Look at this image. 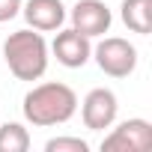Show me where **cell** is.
<instances>
[{
  "label": "cell",
  "mask_w": 152,
  "mask_h": 152,
  "mask_svg": "<svg viewBox=\"0 0 152 152\" xmlns=\"http://www.w3.org/2000/svg\"><path fill=\"white\" fill-rule=\"evenodd\" d=\"M3 60L18 81H39L48 69V42L39 30H15L3 42Z\"/></svg>",
  "instance_id": "cell-2"
},
{
  "label": "cell",
  "mask_w": 152,
  "mask_h": 152,
  "mask_svg": "<svg viewBox=\"0 0 152 152\" xmlns=\"http://www.w3.org/2000/svg\"><path fill=\"white\" fill-rule=\"evenodd\" d=\"M21 15L39 33H54L66 24L63 0H27V3H21Z\"/></svg>",
  "instance_id": "cell-8"
},
{
  "label": "cell",
  "mask_w": 152,
  "mask_h": 152,
  "mask_svg": "<svg viewBox=\"0 0 152 152\" xmlns=\"http://www.w3.org/2000/svg\"><path fill=\"white\" fill-rule=\"evenodd\" d=\"M51 51H54L57 63L66 66V69H81V66H87L90 57H93V45H90V39H87L84 33H78L75 27H69V30H57Z\"/></svg>",
  "instance_id": "cell-7"
},
{
  "label": "cell",
  "mask_w": 152,
  "mask_h": 152,
  "mask_svg": "<svg viewBox=\"0 0 152 152\" xmlns=\"http://www.w3.org/2000/svg\"><path fill=\"white\" fill-rule=\"evenodd\" d=\"M119 15L131 33H140V36L152 33V0H122Z\"/></svg>",
  "instance_id": "cell-9"
},
{
  "label": "cell",
  "mask_w": 152,
  "mask_h": 152,
  "mask_svg": "<svg viewBox=\"0 0 152 152\" xmlns=\"http://www.w3.org/2000/svg\"><path fill=\"white\" fill-rule=\"evenodd\" d=\"M93 57H96L99 69L110 78H128L137 69V48L122 36H104L93 48Z\"/></svg>",
  "instance_id": "cell-3"
},
{
  "label": "cell",
  "mask_w": 152,
  "mask_h": 152,
  "mask_svg": "<svg viewBox=\"0 0 152 152\" xmlns=\"http://www.w3.org/2000/svg\"><path fill=\"white\" fill-rule=\"evenodd\" d=\"M30 134L21 122H3L0 125V152H27Z\"/></svg>",
  "instance_id": "cell-10"
},
{
  "label": "cell",
  "mask_w": 152,
  "mask_h": 152,
  "mask_svg": "<svg viewBox=\"0 0 152 152\" xmlns=\"http://www.w3.org/2000/svg\"><path fill=\"white\" fill-rule=\"evenodd\" d=\"M75 110H78V96L69 84L60 81H45L24 96V119L36 128L63 125L75 116Z\"/></svg>",
  "instance_id": "cell-1"
},
{
  "label": "cell",
  "mask_w": 152,
  "mask_h": 152,
  "mask_svg": "<svg viewBox=\"0 0 152 152\" xmlns=\"http://www.w3.org/2000/svg\"><path fill=\"white\" fill-rule=\"evenodd\" d=\"M90 143L81 137H54L45 143V152H87Z\"/></svg>",
  "instance_id": "cell-11"
},
{
  "label": "cell",
  "mask_w": 152,
  "mask_h": 152,
  "mask_svg": "<svg viewBox=\"0 0 152 152\" xmlns=\"http://www.w3.org/2000/svg\"><path fill=\"white\" fill-rule=\"evenodd\" d=\"M104 152H149L152 149V122L149 119H125L119 122L104 140H102Z\"/></svg>",
  "instance_id": "cell-4"
},
{
  "label": "cell",
  "mask_w": 152,
  "mask_h": 152,
  "mask_svg": "<svg viewBox=\"0 0 152 152\" xmlns=\"http://www.w3.org/2000/svg\"><path fill=\"white\" fill-rule=\"evenodd\" d=\"M69 18H72V27L78 33H84L87 39L104 36L110 30V21H113L107 3H102V0H78V3L72 6Z\"/></svg>",
  "instance_id": "cell-6"
},
{
  "label": "cell",
  "mask_w": 152,
  "mask_h": 152,
  "mask_svg": "<svg viewBox=\"0 0 152 152\" xmlns=\"http://www.w3.org/2000/svg\"><path fill=\"white\" fill-rule=\"evenodd\" d=\"M116 110H119V104H116L113 90L96 87V90L87 93V99L81 104V119L90 131H104L116 122Z\"/></svg>",
  "instance_id": "cell-5"
},
{
  "label": "cell",
  "mask_w": 152,
  "mask_h": 152,
  "mask_svg": "<svg viewBox=\"0 0 152 152\" xmlns=\"http://www.w3.org/2000/svg\"><path fill=\"white\" fill-rule=\"evenodd\" d=\"M21 3H24V0H0V24H3V21H12V18L21 12Z\"/></svg>",
  "instance_id": "cell-12"
}]
</instances>
